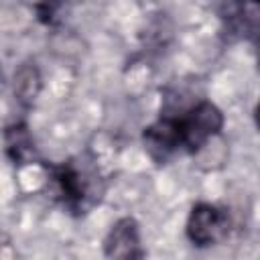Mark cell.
I'll list each match as a JSON object with an SVG mask.
<instances>
[{"label": "cell", "mask_w": 260, "mask_h": 260, "mask_svg": "<svg viewBox=\"0 0 260 260\" xmlns=\"http://www.w3.org/2000/svg\"><path fill=\"white\" fill-rule=\"evenodd\" d=\"M95 179V173L79 167L77 162H65L53 167L51 171L55 191L63 205H67L71 211H85L95 203V199L100 197Z\"/></svg>", "instance_id": "1"}, {"label": "cell", "mask_w": 260, "mask_h": 260, "mask_svg": "<svg viewBox=\"0 0 260 260\" xmlns=\"http://www.w3.org/2000/svg\"><path fill=\"white\" fill-rule=\"evenodd\" d=\"M181 150L183 152H199L211 138H215L223 128V114L211 102H199L189 112L177 118Z\"/></svg>", "instance_id": "2"}, {"label": "cell", "mask_w": 260, "mask_h": 260, "mask_svg": "<svg viewBox=\"0 0 260 260\" xmlns=\"http://www.w3.org/2000/svg\"><path fill=\"white\" fill-rule=\"evenodd\" d=\"M185 232L195 246H213L228 236L230 215L215 203H197L187 217Z\"/></svg>", "instance_id": "3"}, {"label": "cell", "mask_w": 260, "mask_h": 260, "mask_svg": "<svg viewBox=\"0 0 260 260\" xmlns=\"http://www.w3.org/2000/svg\"><path fill=\"white\" fill-rule=\"evenodd\" d=\"M144 150L154 162H165L181 150L177 118H158L142 132Z\"/></svg>", "instance_id": "4"}, {"label": "cell", "mask_w": 260, "mask_h": 260, "mask_svg": "<svg viewBox=\"0 0 260 260\" xmlns=\"http://www.w3.org/2000/svg\"><path fill=\"white\" fill-rule=\"evenodd\" d=\"M104 254L108 258H142L144 256V250L140 246L138 223L132 217H122L110 228L104 240Z\"/></svg>", "instance_id": "5"}]
</instances>
